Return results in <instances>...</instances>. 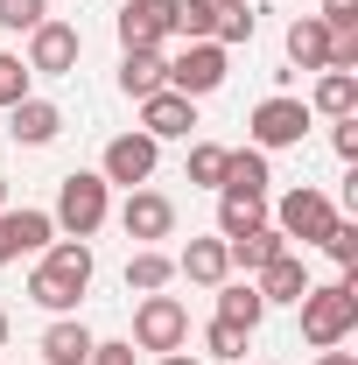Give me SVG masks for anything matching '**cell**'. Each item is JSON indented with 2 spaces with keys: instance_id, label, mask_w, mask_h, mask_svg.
Instances as JSON below:
<instances>
[{
  "instance_id": "4",
  "label": "cell",
  "mask_w": 358,
  "mask_h": 365,
  "mask_svg": "<svg viewBox=\"0 0 358 365\" xmlns=\"http://www.w3.org/2000/svg\"><path fill=\"white\" fill-rule=\"evenodd\" d=\"M49 218H56V232H63V239H91V232L113 218V182L98 176V169H71V176L56 182Z\"/></svg>"
},
{
  "instance_id": "34",
  "label": "cell",
  "mask_w": 358,
  "mask_h": 365,
  "mask_svg": "<svg viewBox=\"0 0 358 365\" xmlns=\"http://www.w3.org/2000/svg\"><path fill=\"white\" fill-rule=\"evenodd\" d=\"M330 148H337V162H358V113L330 120Z\"/></svg>"
},
{
  "instance_id": "15",
  "label": "cell",
  "mask_w": 358,
  "mask_h": 365,
  "mask_svg": "<svg viewBox=\"0 0 358 365\" xmlns=\"http://www.w3.org/2000/svg\"><path fill=\"white\" fill-rule=\"evenodd\" d=\"M253 288H260V302H302V295H310V267H302V253H295V246H288V253H281V260H267V267L253 274Z\"/></svg>"
},
{
  "instance_id": "38",
  "label": "cell",
  "mask_w": 358,
  "mask_h": 365,
  "mask_svg": "<svg viewBox=\"0 0 358 365\" xmlns=\"http://www.w3.org/2000/svg\"><path fill=\"white\" fill-rule=\"evenodd\" d=\"M7 330H14V323H7V309H0V351H7Z\"/></svg>"
},
{
  "instance_id": "37",
  "label": "cell",
  "mask_w": 358,
  "mask_h": 365,
  "mask_svg": "<svg viewBox=\"0 0 358 365\" xmlns=\"http://www.w3.org/2000/svg\"><path fill=\"white\" fill-rule=\"evenodd\" d=\"M155 365H204V359H197V351L183 344V351H162V359H155Z\"/></svg>"
},
{
  "instance_id": "12",
  "label": "cell",
  "mask_w": 358,
  "mask_h": 365,
  "mask_svg": "<svg viewBox=\"0 0 358 365\" xmlns=\"http://www.w3.org/2000/svg\"><path fill=\"white\" fill-rule=\"evenodd\" d=\"M120 232L127 239H140V246H155V239H169L176 232V204L162 197V190H127V204H120Z\"/></svg>"
},
{
  "instance_id": "1",
  "label": "cell",
  "mask_w": 358,
  "mask_h": 365,
  "mask_svg": "<svg viewBox=\"0 0 358 365\" xmlns=\"http://www.w3.org/2000/svg\"><path fill=\"white\" fill-rule=\"evenodd\" d=\"M91 239H49L43 253H36V274H29V302L49 309V317H78V295L91 288Z\"/></svg>"
},
{
  "instance_id": "32",
  "label": "cell",
  "mask_w": 358,
  "mask_h": 365,
  "mask_svg": "<svg viewBox=\"0 0 358 365\" xmlns=\"http://www.w3.org/2000/svg\"><path fill=\"white\" fill-rule=\"evenodd\" d=\"M316 253H330V260H337V267L352 274V267H358V225H352V218H337V225H330V239H323V246H316Z\"/></svg>"
},
{
  "instance_id": "26",
  "label": "cell",
  "mask_w": 358,
  "mask_h": 365,
  "mask_svg": "<svg viewBox=\"0 0 358 365\" xmlns=\"http://www.w3.org/2000/svg\"><path fill=\"white\" fill-rule=\"evenodd\" d=\"M253 29H260L253 0H218V21H211V43H218V49H246Z\"/></svg>"
},
{
  "instance_id": "25",
  "label": "cell",
  "mask_w": 358,
  "mask_h": 365,
  "mask_svg": "<svg viewBox=\"0 0 358 365\" xmlns=\"http://www.w3.org/2000/svg\"><path fill=\"white\" fill-rule=\"evenodd\" d=\"M225 253H232V267H239V274H260L267 260L288 253V239H281L274 225H260V232H246V239H225Z\"/></svg>"
},
{
  "instance_id": "29",
  "label": "cell",
  "mask_w": 358,
  "mask_h": 365,
  "mask_svg": "<svg viewBox=\"0 0 358 365\" xmlns=\"http://www.w3.org/2000/svg\"><path fill=\"white\" fill-rule=\"evenodd\" d=\"M246 337H253V330H239V323H204V359H225V365H239L246 359Z\"/></svg>"
},
{
  "instance_id": "9",
  "label": "cell",
  "mask_w": 358,
  "mask_h": 365,
  "mask_svg": "<svg viewBox=\"0 0 358 365\" xmlns=\"http://www.w3.org/2000/svg\"><path fill=\"white\" fill-rule=\"evenodd\" d=\"M155 162H162V140H148V134L134 127V134H113V140H106L98 176L120 182V190H140V182H155Z\"/></svg>"
},
{
  "instance_id": "7",
  "label": "cell",
  "mask_w": 358,
  "mask_h": 365,
  "mask_svg": "<svg viewBox=\"0 0 358 365\" xmlns=\"http://www.w3.org/2000/svg\"><path fill=\"white\" fill-rule=\"evenodd\" d=\"M127 344H134V351H183V344H190V309H183L176 295H140Z\"/></svg>"
},
{
  "instance_id": "30",
  "label": "cell",
  "mask_w": 358,
  "mask_h": 365,
  "mask_svg": "<svg viewBox=\"0 0 358 365\" xmlns=\"http://www.w3.org/2000/svg\"><path fill=\"white\" fill-rule=\"evenodd\" d=\"M49 21V0H0V29L7 36H29V29H43Z\"/></svg>"
},
{
  "instance_id": "17",
  "label": "cell",
  "mask_w": 358,
  "mask_h": 365,
  "mask_svg": "<svg viewBox=\"0 0 358 365\" xmlns=\"http://www.w3.org/2000/svg\"><path fill=\"white\" fill-rule=\"evenodd\" d=\"M176 274L183 281H197V288H218L225 274H232V253H225V239L211 232V239H190L176 253Z\"/></svg>"
},
{
  "instance_id": "23",
  "label": "cell",
  "mask_w": 358,
  "mask_h": 365,
  "mask_svg": "<svg viewBox=\"0 0 358 365\" xmlns=\"http://www.w3.org/2000/svg\"><path fill=\"white\" fill-rule=\"evenodd\" d=\"M267 225V197H239V190H218V239H246V232Z\"/></svg>"
},
{
  "instance_id": "31",
  "label": "cell",
  "mask_w": 358,
  "mask_h": 365,
  "mask_svg": "<svg viewBox=\"0 0 358 365\" xmlns=\"http://www.w3.org/2000/svg\"><path fill=\"white\" fill-rule=\"evenodd\" d=\"M21 98H29V63H21L14 49H0V113L21 106Z\"/></svg>"
},
{
  "instance_id": "40",
  "label": "cell",
  "mask_w": 358,
  "mask_h": 365,
  "mask_svg": "<svg viewBox=\"0 0 358 365\" xmlns=\"http://www.w3.org/2000/svg\"><path fill=\"white\" fill-rule=\"evenodd\" d=\"M260 365H267V359H260Z\"/></svg>"
},
{
  "instance_id": "6",
  "label": "cell",
  "mask_w": 358,
  "mask_h": 365,
  "mask_svg": "<svg viewBox=\"0 0 358 365\" xmlns=\"http://www.w3.org/2000/svg\"><path fill=\"white\" fill-rule=\"evenodd\" d=\"M78 56H85V29L78 21H63V14H49L43 29H29V78H71L78 71Z\"/></svg>"
},
{
  "instance_id": "36",
  "label": "cell",
  "mask_w": 358,
  "mask_h": 365,
  "mask_svg": "<svg viewBox=\"0 0 358 365\" xmlns=\"http://www.w3.org/2000/svg\"><path fill=\"white\" fill-rule=\"evenodd\" d=\"M316 365H358V351H344V344H330V351H316Z\"/></svg>"
},
{
  "instance_id": "24",
  "label": "cell",
  "mask_w": 358,
  "mask_h": 365,
  "mask_svg": "<svg viewBox=\"0 0 358 365\" xmlns=\"http://www.w3.org/2000/svg\"><path fill=\"white\" fill-rule=\"evenodd\" d=\"M176 281V260L162 253V246H134V260H127V295H162Z\"/></svg>"
},
{
  "instance_id": "2",
  "label": "cell",
  "mask_w": 358,
  "mask_h": 365,
  "mask_svg": "<svg viewBox=\"0 0 358 365\" xmlns=\"http://www.w3.org/2000/svg\"><path fill=\"white\" fill-rule=\"evenodd\" d=\"M302 309V344L310 351H330L358 330V274H337V281H310V295L295 302Z\"/></svg>"
},
{
  "instance_id": "21",
  "label": "cell",
  "mask_w": 358,
  "mask_h": 365,
  "mask_svg": "<svg viewBox=\"0 0 358 365\" xmlns=\"http://www.w3.org/2000/svg\"><path fill=\"white\" fill-rule=\"evenodd\" d=\"M36 351H43V365H85L91 359V330L78 317H56L43 330V344H36Z\"/></svg>"
},
{
  "instance_id": "19",
  "label": "cell",
  "mask_w": 358,
  "mask_h": 365,
  "mask_svg": "<svg viewBox=\"0 0 358 365\" xmlns=\"http://www.w3.org/2000/svg\"><path fill=\"white\" fill-rule=\"evenodd\" d=\"M169 85V56H162V49H127V56H120V91H127V98H148V91H162Z\"/></svg>"
},
{
  "instance_id": "8",
  "label": "cell",
  "mask_w": 358,
  "mask_h": 365,
  "mask_svg": "<svg viewBox=\"0 0 358 365\" xmlns=\"http://www.w3.org/2000/svg\"><path fill=\"white\" fill-rule=\"evenodd\" d=\"M225 78H232V49L218 43H183V56H169V91L183 98H211Z\"/></svg>"
},
{
  "instance_id": "13",
  "label": "cell",
  "mask_w": 358,
  "mask_h": 365,
  "mask_svg": "<svg viewBox=\"0 0 358 365\" xmlns=\"http://www.w3.org/2000/svg\"><path fill=\"white\" fill-rule=\"evenodd\" d=\"M190 127H197V98H183L169 85L140 98V134L148 140H190Z\"/></svg>"
},
{
  "instance_id": "5",
  "label": "cell",
  "mask_w": 358,
  "mask_h": 365,
  "mask_svg": "<svg viewBox=\"0 0 358 365\" xmlns=\"http://www.w3.org/2000/svg\"><path fill=\"white\" fill-rule=\"evenodd\" d=\"M316 127L310 98H295V91H274V98H260L253 106V120H246V134H253V148L260 155H281V148H302V134Z\"/></svg>"
},
{
  "instance_id": "33",
  "label": "cell",
  "mask_w": 358,
  "mask_h": 365,
  "mask_svg": "<svg viewBox=\"0 0 358 365\" xmlns=\"http://www.w3.org/2000/svg\"><path fill=\"white\" fill-rule=\"evenodd\" d=\"M85 365H140V351L127 337H91V359Z\"/></svg>"
},
{
  "instance_id": "39",
  "label": "cell",
  "mask_w": 358,
  "mask_h": 365,
  "mask_svg": "<svg viewBox=\"0 0 358 365\" xmlns=\"http://www.w3.org/2000/svg\"><path fill=\"white\" fill-rule=\"evenodd\" d=\"M0 211H7V176H0Z\"/></svg>"
},
{
  "instance_id": "22",
  "label": "cell",
  "mask_w": 358,
  "mask_h": 365,
  "mask_svg": "<svg viewBox=\"0 0 358 365\" xmlns=\"http://www.w3.org/2000/svg\"><path fill=\"white\" fill-rule=\"evenodd\" d=\"M260 317H267V302H260L253 274H246V281H232V274H225V281H218V323H239V330H260Z\"/></svg>"
},
{
  "instance_id": "18",
  "label": "cell",
  "mask_w": 358,
  "mask_h": 365,
  "mask_svg": "<svg viewBox=\"0 0 358 365\" xmlns=\"http://www.w3.org/2000/svg\"><path fill=\"white\" fill-rule=\"evenodd\" d=\"M218 190H239V197H267L274 190V162L260 155V148H232L225 155V182Z\"/></svg>"
},
{
  "instance_id": "16",
  "label": "cell",
  "mask_w": 358,
  "mask_h": 365,
  "mask_svg": "<svg viewBox=\"0 0 358 365\" xmlns=\"http://www.w3.org/2000/svg\"><path fill=\"white\" fill-rule=\"evenodd\" d=\"M288 71L302 78V71H330V29L316 21V14H295L288 21Z\"/></svg>"
},
{
  "instance_id": "28",
  "label": "cell",
  "mask_w": 358,
  "mask_h": 365,
  "mask_svg": "<svg viewBox=\"0 0 358 365\" xmlns=\"http://www.w3.org/2000/svg\"><path fill=\"white\" fill-rule=\"evenodd\" d=\"M225 155H232L225 140H190V182H197V190H218L225 182Z\"/></svg>"
},
{
  "instance_id": "11",
  "label": "cell",
  "mask_w": 358,
  "mask_h": 365,
  "mask_svg": "<svg viewBox=\"0 0 358 365\" xmlns=\"http://www.w3.org/2000/svg\"><path fill=\"white\" fill-rule=\"evenodd\" d=\"M49 239H56V218H49V211L7 204V211H0V267H14L21 253H43Z\"/></svg>"
},
{
  "instance_id": "14",
  "label": "cell",
  "mask_w": 358,
  "mask_h": 365,
  "mask_svg": "<svg viewBox=\"0 0 358 365\" xmlns=\"http://www.w3.org/2000/svg\"><path fill=\"white\" fill-rule=\"evenodd\" d=\"M63 134V106L56 98H21V106H7V140L14 148H49V140Z\"/></svg>"
},
{
  "instance_id": "20",
  "label": "cell",
  "mask_w": 358,
  "mask_h": 365,
  "mask_svg": "<svg viewBox=\"0 0 358 365\" xmlns=\"http://www.w3.org/2000/svg\"><path fill=\"white\" fill-rule=\"evenodd\" d=\"M310 113H323V120H344V113H358V71H316V85H310Z\"/></svg>"
},
{
  "instance_id": "27",
  "label": "cell",
  "mask_w": 358,
  "mask_h": 365,
  "mask_svg": "<svg viewBox=\"0 0 358 365\" xmlns=\"http://www.w3.org/2000/svg\"><path fill=\"white\" fill-rule=\"evenodd\" d=\"M211 21H218V0H176L169 36H183V43H211Z\"/></svg>"
},
{
  "instance_id": "35",
  "label": "cell",
  "mask_w": 358,
  "mask_h": 365,
  "mask_svg": "<svg viewBox=\"0 0 358 365\" xmlns=\"http://www.w3.org/2000/svg\"><path fill=\"white\" fill-rule=\"evenodd\" d=\"M316 21H323V29H358V0H323Z\"/></svg>"
},
{
  "instance_id": "3",
  "label": "cell",
  "mask_w": 358,
  "mask_h": 365,
  "mask_svg": "<svg viewBox=\"0 0 358 365\" xmlns=\"http://www.w3.org/2000/svg\"><path fill=\"white\" fill-rule=\"evenodd\" d=\"M267 225L288 239V246H323L330 239V225H337V204H330V190H316V182H295V190H281L267 204Z\"/></svg>"
},
{
  "instance_id": "10",
  "label": "cell",
  "mask_w": 358,
  "mask_h": 365,
  "mask_svg": "<svg viewBox=\"0 0 358 365\" xmlns=\"http://www.w3.org/2000/svg\"><path fill=\"white\" fill-rule=\"evenodd\" d=\"M169 14H176V0H120V14H113L120 49H162L169 43Z\"/></svg>"
}]
</instances>
